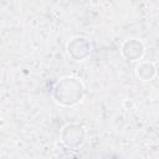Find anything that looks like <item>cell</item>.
Returning <instances> with one entry per match:
<instances>
[{"instance_id":"6da1fadb","label":"cell","mask_w":159,"mask_h":159,"mask_svg":"<svg viewBox=\"0 0 159 159\" xmlns=\"http://www.w3.org/2000/svg\"><path fill=\"white\" fill-rule=\"evenodd\" d=\"M125 45L130 47V52H129V55L127 56L128 60L135 61V60H138V58H140V57L143 56V53H144V47H143V45H142L140 41H137L135 39H132V40L127 41Z\"/></svg>"}]
</instances>
